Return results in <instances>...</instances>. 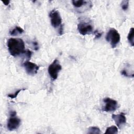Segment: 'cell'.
<instances>
[{
  "label": "cell",
  "mask_w": 134,
  "mask_h": 134,
  "mask_svg": "<svg viewBox=\"0 0 134 134\" xmlns=\"http://www.w3.org/2000/svg\"><path fill=\"white\" fill-rule=\"evenodd\" d=\"M7 46L9 53L13 57L23 54L25 49L24 41L20 38H10L7 40Z\"/></svg>",
  "instance_id": "1"
},
{
  "label": "cell",
  "mask_w": 134,
  "mask_h": 134,
  "mask_svg": "<svg viewBox=\"0 0 134 134\" xmlns=\"http://www.w3.org/2000/svg\"><path fill=\"white\" fill-rule=\"evenodd\" d=\"M105 38L106 41L110 43L111 47L115 48L120 42V36L116 29L112 28L107 32Z\"/></svg>",
  "instance_id": "2"
},
{
  "label": "cell",
  "mask_w": 134,
  "mask_h": 134,
  "mask_svg": "<svg viewBox=\"0 0 134 134\" xmlns=\"http://www.w3.org/2000/svg\"><path fill=\"white\" fill-rule=\"evenodd\" d=\"M9 113L10 117L7 121V128L9 131H13L18 128L20 125L21 120L16 116L15 111H11Z\"/></svg>",
  "instance_id": "3"
},
{
  "label": "cell",
  "mask_w": 134,
  "mask_h": 134,
  "mask_svg": "<svg viewBox=\"0 0 134 134\" xmlns=\"http://www.w3.org/2000/svg\"><path fill=\"white\" fill-rule=\"evenodd\" d=\"M61 69L62 66L57 59H55L52 63L49 65L48 72L52 80H55L58 78V74Z\"/></svg>",
  "instance_id": "4"
},
{
  "label": "cell",
  "mask_w": 134,
  "mask_h": 134,
  "mask_svg": "<svg viewBox=\"0 0 134 134\" xmlns=\"http://www.w3.org/2000/svg\"><path fill=\"white\" fill-rule=\"evenodd\" d=\"M77 30L81 35L85 36L93 32V27L89 22L81 21L77 24Z\"/></svg>",
  "instance_id": "5"
},
{
  "label": "cell",
  "mask_w": 134,
  "mask_h": 134,
  "mask_svg": "<svg viewBox=\"0 0 134 134\" xmlns=\"http://www.w3.org/2000/svg\"><path fill=\"white\" fill-rule=\"evenodd\" d=\"M104 106L102 110L104 111L110 113L114 112L118 107V103L116 100L109 97L105 98L103 99Z\"/></svg>",
  "instance_id": "6"
},
{
  "label": "cell",
  "mask_w": 134,
  "mask_h": 134,
  "mask_svg": "<svg viewBox=\"0 0 134 134\" xmlns=\"http://www.w3.org/2000/svg\"><path fill=\"white\" fill-rule=\"evenodd\" d=\"M51 24L53 27L56 28L60 27L62 23V18L59 12L56 9L52 10L49 13Z\"/></svg>",
  "instance_id": "7"
},
{
  "label": "cell",
  "mask_w": 134,
  "mask_h": 134,
  "mask_svg": "<svg viewBox=\"0 0 134 134\" xmlns=\"http://www.w3.org/2000/svg\"><path fill=\"white\" fill-rule=\"evenodd\" d=\"M26 73L30 75H34L37 74L39 69V66L36 64L30 62L29 61H25L23 64Z\"/></svg>",
  "instance_id": "8"
},
{
  "label": "cell",
  "mask_w": 134,
  "mask_h": 134,
  "mask_svg": "<svg viewBox=\"0 0 134 134\" xmlns=\"http://www.w3.org/2000/svg\"><path fill=\"white\" fill-rule=\"evenodd\" d=\"M111 117L117 127L119 128L126 123V118L123 113L117 115L113 114Z\"/></svg>",
  "instance_id": "9"
},
{
  "label": "cell",
  "mask_w": 134,
  "mask_h": 134,
  "mask_svg": "<svg viewBox=\"0 0 134 134\" xmlns=\"http://www.w3.org/2000/svg\"><path fill=\"white\" fill-rule=\"evenodd\" d=\"M90 1H86L83 0H73L72 1V3L73 5L76 8H80L83 6L85 5L86 4H89Z\"/></svg>",
  "instance_id": "10"
},
{
  "label": "cell",
  "mask_w": 134,
  "mask_h": 134,
  "mask_svg": "<svg viewBox=\"0 0 134 134\" xmlns=\"http://www.w3.org/2000/svg\"><path fill=\"white\" fill-rule=\"evenodd\" d=\"M24 32V30L23 28L20 27L16 26L13 29L9 31V34L12 36H17L21 35Z\"/></svg>",
  "instance_id": "11"
},
{
  "label": "cell",
  "mask_w": 134,
  "mask_h": 134,
  "mask_svg": "<svg viewBox=\"0 0 134 134\" xmlns=\"http://www.w3.org/2000/svg\"><path fill=\"white\" fill-rule=\"evenodd\" d=\"M133 36H134V28L133 27H132L130 29V30L129 31V33H128V36H127L128 40L131 46H134Z\"/></svg>",
  "instance_id": "12"
},
{
  "label": "cell",
  "mask_w": 134,
  "mask_h": 134,
  "mask_svg": "<svg viewBox=\"0 0 134 134\" xmlns=\"http://www.w3.org/2000/svg\"><path fill=\"white\" fill-rule=\"evenodd\" d=\"M117 133H118V128L115 126H111L110 127L107 128L106 131L105 132V134H116Z\"/></svg>",
  "instance_id": "13"
},
{
  "label": "cell",
  "mask_w": 134,
  "mask_h": 134,
  "mask_svg": "<svg viewBox=\"0 0 134 134\" xmlns=\"http://www.w3.org/2000/svg\"><path fill=\"white\" fill-rule=\"evenodd\" d=\"M88 133H94V134H99L101 133V131L99 128L95 126L90 127L88 129L87 131Z\"/></svg>",
  "instance_id": "14"
},
{
  "label": "cell",
  "mask_w": 134,
  "mask_h": 134,
  "mask_svg": "<svg viewBox=\"0 0 134 134\" xmlns=\"http://www.w3.org/2000/svg\"><path fill=\"white\" fill-rule=\"evenodd\" d=\"M121 7L123 10L124 11L127 10L129 7V1L128 0L122 1L121 3Z\"/></svg>",
  "instance_id": "15"
},
{
  "label": "cell",
  "mask_w": 134,
  "mask_h": 134,
  "mask_svg": "<svg viewBox=\"0 0 134 134\" xmlns=\"http://www.w3.org/2000/svg\"><path fill=\"white\" fill-rule=\"evenodd\" d=\"M25 90H26L25 88L20 89V90H18V91H16V92H15V93H14V94H8L7 96H8V97H10V98H16V97L17 96L18 94L20 92H21L22 91H25Z\"/></svg>",
  "instance_id": "16"
},
{
  "label": "cell",
  "mask_w": 134,
  "mask_h": 134,
  "mask_svg": "<svg viewBox=\"0 0 134 134\" xmlns=\"http://www.w3.org/2000/svg\"><path fill=\"white\" fill-rule=\"evenodd\" d=\"M23 54H24V55L26 57V58L27 59H30V58H31V54H32V52L31 51H30L28 49H27V50H25L24 52L23 53Z\"/></svg>",
  "instance_id": "17"
},
{
  "label": "cell",
  "mask_w": 134,
  "mask_h": 134,
  "mask_svg": "<svg viewBox=\"0 0 134 134\" xmlns=\"http://www.w3.org/2000/svg\"><path fill=\"white\" fill-rule=\"evenodd\" d=\"M121 74L123 75H124L125 76H127V77H133V75H131V74H129L128 73V71L124 69V70H122L121 71Z\"/></svg>",
  "instance_id": "18"
},
{
  "label": "cell",
  "mask_w": 134,
  "mask_h": 134,
  "mask_svg": "<svg viewBox=\"0 0 134 134\" xmlns=\"http://www.w3.org/2000/svg\"><path fill=\"white\" fill-rule=\"evenodd\" d=\"M94 34L95 35V38L98 39V38H99L102 36L103 33L99 32V31L98 30H96L94 31Z\"/></svg>",
  "instance_id": "19"
},
{
  "label": "cell",
  "mask_w": 134,
  "mask_h": 134,
  "mask_svg": "<svg viewBox=\"0 0 134 134\" xmlns=\"http://www.w3.org/2000/svg\"><path fill=\"white\" fill-rule=\"evenodd\" d=\"M58 33H59V35L60 36L62 35L63 34V26L62 25H61L60 26L59 29V31H58Z\"/></svg>",
  "instance_id": "20"
},
{
  "label": "cell",
  "mask_w": 134,
  "mask_h": 134,
  "mask_svg": "<svg viewBox=\"0 0 134 134\" xmlns=\"http://www.w3.org/2000/svg\"><path fill=\"white\" fill-rule=\"evenodd\" d=\"M33 45L34 46V49L36 50H37L38 49V44L36 41L33 42Z\"/></svg>",
  "instance_id": "21"
},
{
  "label": "cell",
  "mask_w": 134,
  "mask_h": 134,
  "mask_svg": "<svg viewBox=\"0 0 134 134\" xmlns=\"http://www.w3.org/2000/svg\"><path fill=\"white\" fill-rule=\"evenodd\" d=\"M2 3L4 4H5V5H8L9 4V3H10V1H2Z\"/></svg>",
  "instance_id": "22"
}]
</instances>
